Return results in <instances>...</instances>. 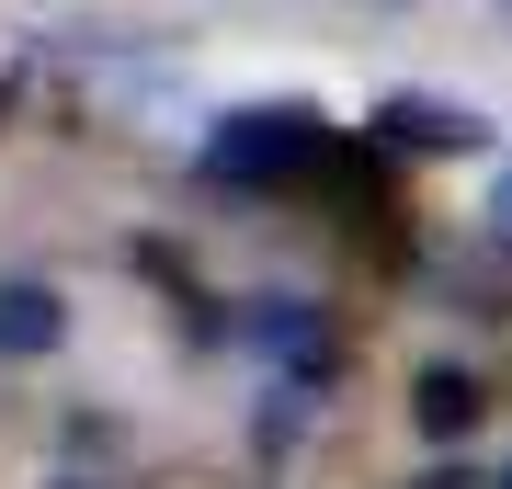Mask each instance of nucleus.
Listing matches in <instances>:
<instances>
[{
    "mask_svg": "<svg viewBox=\"0 0 512 489\" xmlns=\"http://www.w3.org/2000/svg\"><path fill=\"white\" fill-rule=\"evenodd\" d=\"M490 239H501V251H512V171L490 182Z\"/></svg>",
    "mask_w": 512,
    "mask_h": 489,
    "instance_id": "5",
    "label": "nucleus"
},
{
    "mask_svg": "<svg viewBox=\"0 0 512 489\" xmlns=\"http://www.w3.org/2000/svg\"><path fill=\"white\" fill-rule=\"evenodd\" d=\"M501 489H512V455H501Z\"/></svg>",
    "mask_w": 512,
    "mask_h": 489,
    "instance_id": "9",
    "label": "nucleus"
},
{
    "mask_svg": "<svg viewBox=\"0 0 512 489\" xmlns=\"http://www.w3.org/2000/svg\"><path fill=\"white\" fill-rule=\"evenodd\" d=\"M490 12H501V23H512V0H490Z\"/></svg>",
    "mask_w": 512,
    "mask_h": 489,
    "instance_id": "8",
    "label": "nucleus"
},
{
    "mask_svg": "<svg viewBox=\"0 0 512 489\" xmlns=\"http://www.w3.org/2000/svg\"><path fill=\"white\" fill-rule=\"evenodd\" d=\"M342 12H410V0H342Z\"/></svg>",
    "mask_w": 512,
    "mask_h": 489,
    "instance_id": "7",
    "label": "nucleus"
},
{
    "mask_svg": "<svg viewBox=\"0 0 512 489\" xmlns=\"http://www.w3.org/2000/svg\"><path fill=\"white\" fill-rule=\"evenodd\" d=\"M376 137L387 148H467L478 126H467L456 103H410V91H387V103H376Z\"/></svg>",
    "mask_w": 512,
    "mask_h": 489,
    "instance_id": "3",
    "label": "nucleus"
},
{
    "mask_svg": "<svg viewBox=\"0 0 512 489\" xmlns=\"http://www.w3.org/2000/svg\"><path fill=\"white\" fill-rule=\"evenodd\" d=\"M330 148V126L308 103H251V114H228L217 137H205V171L217 182H285V171H308Z\"/></svg>",
    "mask_w": 512,
    "mask_h": 489,
    "instance_id": "1",
    "label": "nucleus"
},
{
    "mask_svg": "<svg viewBox=\"0 0 512 489\" xmlns=\"http://www.w3.org/2000/svg\"><path fill=\"white\" fill-rule=\"evenodd\" d=\"M69 342V296L46 285V273H0V353H57Z\"/></svg>",
    "mask_w": 512,
    "mask_h": 489,
    "instance_id": "2",
    "label": "nucleus"
},
{
    "mask_svg": "<svg viewBox=\"0 0 512 489\" xmlns=\"http://www.w3.org/2000/svg\"><path fill=\"white\" fill-rule=\"evenodd\" d=\"M410 421H421V433H444V444H456L467 421H478V376H467V364H433V376L410 387Z\"/></svg>",
    "mask_w": 512,
    "mask_h": 489,
    "instance_id": "4",
    "label": "nucleus"
},
{
    "mask_svg": "<svg viewBox=\"0 0 512 489\" xmlns=\"http://www.w3.org/2000/svg\"><path fill=\"white\" fill-rule=\"evenodd\" d=\"M410 489H501V478H467V467H433V478H410Z\"/></svg>",
    "mask_w": 512,
    "mask_h": 489,
    "instance_id": "6",
    "label": "nucleus"
}]
</instances>
